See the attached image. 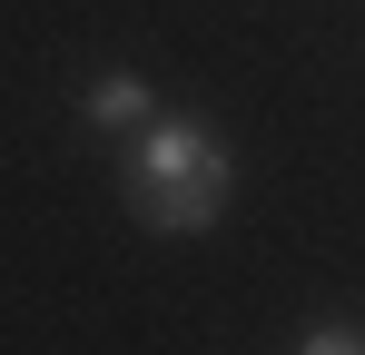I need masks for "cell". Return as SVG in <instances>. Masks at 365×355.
Returning <instances> with one entry per match:
<instances>
[{
  "label": "cell",
  "instance_id": "cell-1",
  "mask_svg": "<svg viewBox=\"0 0 365 355\" xmlns=\"http://www.w3.org/2000/svg\"><path fill=\"white\" fill-rule=\"evenodd\" d=\"M227 187H237V158L217 128L197 118H148L138 128V158H128V217L158 237H197L227 217Z\"/></svg>",
  "mask_w": 365,
  "mask_h": 355
},
{
  "label": "cell",
  "instance_id": "cell-2",
  "mask_svg": "<svg viewBox=\"0 0 365 355\" xmlns=\"http://www.w3.org/2000/svg\"><path fill=\"white\" fill-rule=\"evenodd\" d=\"M79 109H89V128H148L158 99H148V79H138V69H99Z\"/></svg>",
  "mask_w": 365,
  "mask_h": 355
},
{
  "label": "cell",
  "instance_id": "cell-3",
  "mask_svg": "<svg viewBox=\"0 0 365 355\" xmlns=\"http://www.w3.org/2000/svg\"><path fill=\"white\" fill-rule=\"evenodd\" d=\"M297 355H365V316H306Z\"/></svg>",
  "mask_w": 365,
  "mask_h": 355
}]
</instances>
